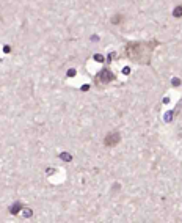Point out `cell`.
I'll use <instances>...</instances> for the list:
<instances>
[{"label":"cell","mask_w":182,"mask_h":223,"mask_svg":"<svg viewBox=\"0 0 182 223\" xmlns=\"http://www.w3.org/2000/svg\"><path fill=\"white\" fill-rule=\"evenodd\" d=\"M113 79H115V75H113L109 69L101 71V74H99V77H98V80H101V82H104V83H107V82H110V80H113Z\"/></svg>","instance_id":"3"},{"label":"cell","mask_w":182,"mask_h":223,"mask_svg":"<svg viewBox=\"0 0 182 223\" xmlns=\"http://www.w3.org/2000/svg\"><path fill=\"white\" fill-rule=\"evenodd\" d=\"M123 19H124V18H123L121 14H118V16H113V18H112V24H121L119 21H123Z\"/></svg>","instance_id":"4"},{"label":"cell","mask_w":182,"mask_h":223,"mask_svg":"<svg viewBox=\"0 0 182 223\" xmlns=\"http://www.w3.org/2000/svg\"><path fill=\"white\" fill-rule=\"evenodd\" d=\"M176 18H179V16H182V7H176L174 8V13H173Z\"/></svg>","instance_id":"5"},{"label":"cell","mask_w":182,"mask_h":223,"mask_svg":"<svg viewBox=\"0 0 182 223\" xmlns=\"http://www.w3.org/2000/svg\"><path fill=\"white\" fill-rule=\"evenodd\" d=\"M119 134L118 132H110L105 138H104V145L105 146H115L116 143H119Z\"/></svg>","instance_id":"2"},{"label":"cell","mask_w":182,"mask_h":223,"mask_svg":"<svg viewBox=\"0 0 182 223\" xmlns=\"http://www.w3.org/2000/svg\"><path fill=\"white\" fill-rule=\"evenodd\" d=\"M157 41H134L129 43L124 49L126 57L135 63H143V65H149L151 63V55L154 52V47L157 46Z\"/></svg>","instance_id":"1"}]
</instances>
